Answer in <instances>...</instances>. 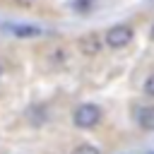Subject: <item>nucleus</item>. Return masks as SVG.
Here are the masks:
<instances>
[{
	"label": "nucleus",
	"mask_w": 154,
	"mask_h": 154,
	"mask_svg": "<svg viewBox=\"0 0 154 154\" xmlns=\"http://www.w3.org/2000/svg\"><path fill=\"white\" fill-rule=\"evenodd\" d=\"M101 108L96 106V103H79L75 111H72V123L77 125V128H82V130H89V128H94L99 120H101Z\"/></svg>",
	"instance_id": "f257e3e1"
},
{
	"label": "nucleus",
	"mask_w": 154,
	"mask_h": 154,
	"mask_svg": "<svg viewBox=\"0 0 154 154\" xmlns=\"http://www.w3.org/2000/svg\"><path fill=\"white\" fill-rule=\"evenodd\" d=\"M132 41V29L128 26V24H113L108 31H106V36H103V43L108 46V48H123V46H128Z\"/></svg>",
	"instance_id": "f03ea898"
},
{
	"label": "nucleus",
	"mask_w": 154,
	"mask_h": 154,
	"mask_svg": "<svg viewBox=\"0 0 154 154\" xmlns=\"http://www.w3.org/2000/svg\"><path fill=\"white\" fill-rule=\"evenodd\" d=\"M43 60H46V65H48L51 70L65 67L67 60H70V51H67V46H63V43H53V46H48V51L43 53Z\"/></svg>",
	"instance_id": "7ed1b4c3"
},
{
	"label": "nucleus",
	"mask_w": 154,
	"mask_h": 154,
	"mask_svg": "<svg viewBox=\"0 0 154 154\" xmlns=\"http://www.w3.org/2000/svg\"><path fill=\"white\" fill-rule=\"evenodd\" d=\"M77 46H79V53H82V55H87V58H96V55L101 53L103 38H99L96 34H84V36H79Z\"/></svg>",
	"instance_id": "20e7f679"
},
{
	"label": "nucleus",
	"mask_w": 154,
	"mask_h": 154,
	"mask_svg": "<svg viewBox=\"0 0 154 154\" xmlns=\"http://www.w3.org/2000/svg\"><path fill=\"white\" fill-rule=\"evenodd\" d=\"M7 34H12V36H17V38H34V36H41L43 31L38 29V26H34V24H5L2 26Z\"/></svg>",
	"instance_id": "39448f33"
},
{
	"label": "nucleus",
	"mask_w": 154,
	"mask_h": 154,
	"mask_svg": "<svg viewBox=\"0 0 154 154\" xmlns=\"http://www.w3.org/2000/svg\"><path fill=\"white\" fill-rule=\"evenodd\" d=\"M135 120L144 130H154V106H137L135 108Z\"/></svg>",
	"instance_id": "423d86ee"
},
{
	"label": "nucleus",
	"mask_w": 154,
	"mask_h": 154,
	"mask_svg": "<svg viewBox=\"0 0 154 154\" xmlns=\"http://www.w3.org/2000/svg\"><path fill=\"white\" fill-rule=\"evenodd\" d=\"M26 120H29L31 125H43V123L48 120V111H46V106H31V108L26 111Z\"/></svg>",
	"instance_id": "0eeeda50"
},
{
	"label": "nucleus",
	"mask_w": 154,
	"mask_h": 154,
	"mask_svg": "<svg viewBox=\"0 0 154 154\" xmlns=\"http://www.w3.org/2000/svg\"><path fill=\"white\" fill-rule=\"evenodd\" d=\"M70 154H101V149L94 147V144H79V147H75Z\"/></svg>",
	"instance_id": "6e6552de"
},
{
	"label": "nucleus",
	"mask_w": 154,
	"mask_h": 154,
	"mask_svg": "<svg viewBox=\"0 0 154 154\" xmlns=\"http://www.w3.org/2000/svg\"><path fill=\"white\" fill-rule=\"evenodd\" d=\"M144 94L154 99V75H149V77L144 79Z\"/></svg>",
	"instance_id": "1a4fd4ad"
},
{
	"label": "nucleus",
	"mask_w": 154,
	"mask_h": 154,
	"mask_svg": "<svg viewBox=\"0 0 154 154\" xmlns=\"http://www.w3.org/2000/svg\"><path fill=\"white\" fill-rule=\"evenodd\" d=\"M17 5H22V7H31L34 0H17Z\"/></svg>",
	"instance_id": "9d476101"
},
{
	"label": "nucleus",
	"mask_w": 154,
	"mask_h": 154,
	"mask_svg": "<svg viewBox=\"0 0 154 154\" xmlns=\"http://www.w3.org/2000/svg\"><path fill=\"white\" fill-rule=\"evenodd\" d=\"M149 36H152V41H154V24H152V31H149Z\"/></svg>",
	"instance_id": "9b49d317"
},
{
	"label": "nucleus",
	"mask_w": 154,
	"mask_h": 154,
	"mask_svg": "<svg viewBox=\"0 0 154 154\" xmlns=\"http://www.w3.org/2000/svg\"><path fill=\"white\" fill-rule=\"evenodd\" d=\"M0 77H2V65H0Z\"/></svg>",
	"instance_id": "f8f14e48"
},
{
	"label": "nucleus",
	"mask_w": 154,
	"mask_h": 154,
	"mask_svg": "<svg viewBox=\"0 0 154 154\" xmlns=\"http://www.w3.org/2000/svg\"><path fill=\"white\" fill-rule=\"evenodd\" d=\"M149 154H154V152H149Z\"/></svg>",
	"instance_id": "ddd939ff"
}]
</instances>
